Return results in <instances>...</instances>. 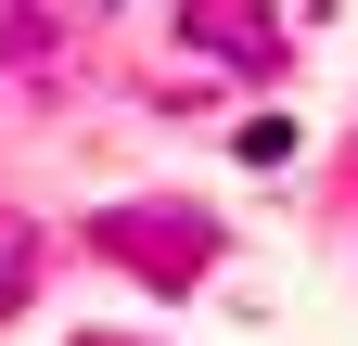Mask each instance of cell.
I'll use <instances>...</instances> for the list:
<instances>
[{
  "mask_svg": "<svg viewBox=\"0 0 358 346\" xmlns=\"http://www.w3.org/2000/svg\"><path fill=\"white\" fill-rule=\"evenodd\" d=\"M90 244H103L115 270H141V282H205L217 270V231L192 205H115V219H90Z\"/></svg>",
  "mask_w": 358,
  "mask_h": 346,
  "instance_id": "cell-1",
  "label": "cell"
},
{
  "mask_svg": "<svg viewBox=\"0 0 358 346\" xmlns=\"http://www.w3.org/2000/svg\"><path fill=\"white\" fill-rule=\"evenodd\" d=\"M179 26H192L217 64H268V52H282V39H268V13H179Z\"/></svg>",
  "mask_w": 358,
  "mask_h": 346,
  "instance_id": "cell-2",
  "label": "cell"
},
{
  "mask_svg": "<svg viewBox=\"0 0 358 346\" xmlns=\"http://www.w3.org/2000/svg\"><path fill=\"white\" fill-rule=\"evenodd\" d=\"M26 295H38V231L0 205V308H26Z\"/></svg>",
  "mask_w": 358,
  "mask_h": 346,
  "instance_id": "cell-3",
  "label": "cell"
},
{
  "mask_svg": "<svg viewBox=\"0 0 358 346\" xmlns=\"http://www.w3.org/2000/svg\"><path fill=\"white\" fill-rule=\"evenodd\" d=\"M90 346H115V333H90Z\"/></svg>",
  "mask_w": 358,
  "mask_h": 346,
  "instance_id": "cell-4",
  "label": "cell"
}]
</instances>
